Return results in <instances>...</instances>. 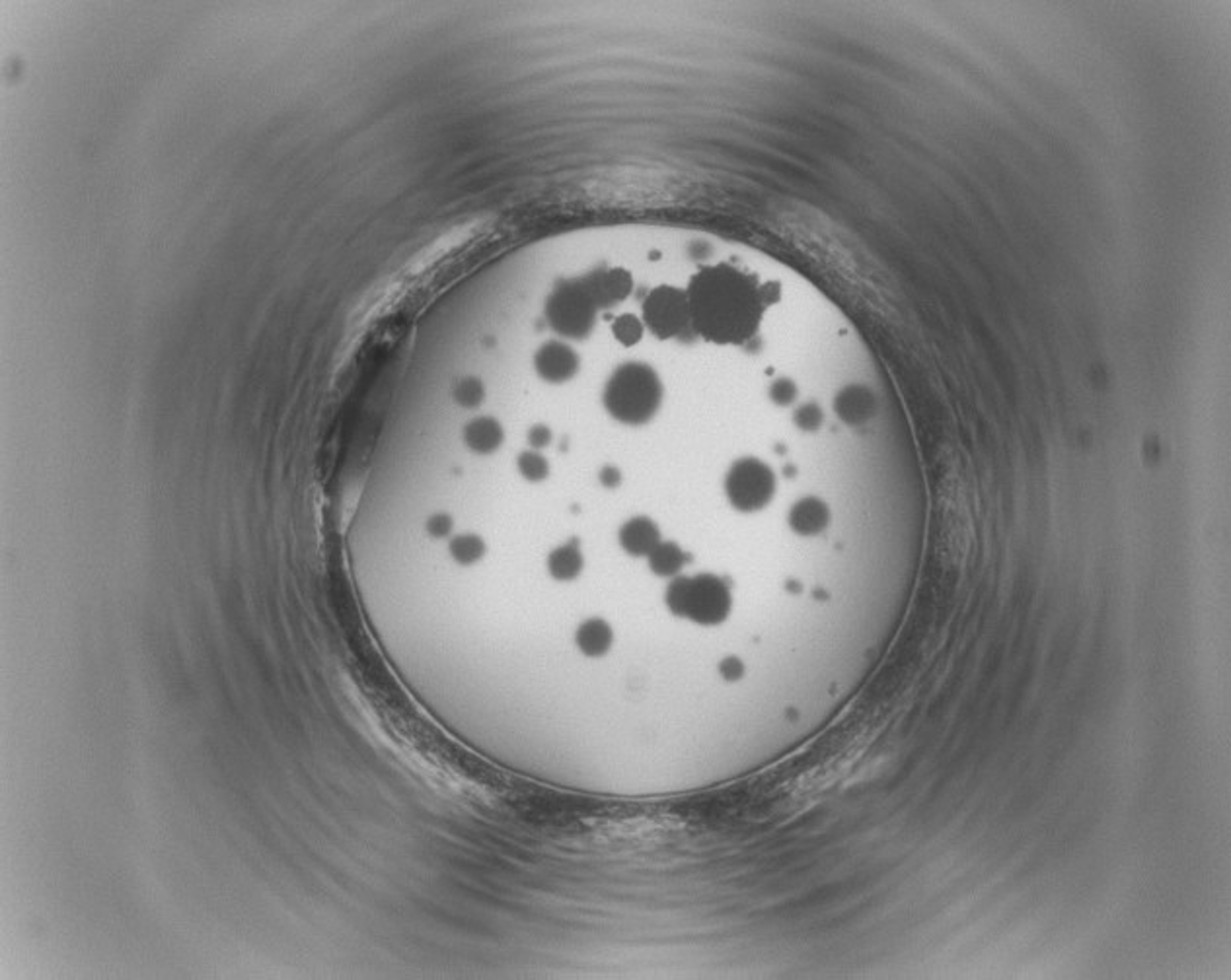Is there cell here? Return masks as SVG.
<instances>
[{"label":"cell","mask_w":1231,"mask_h":980,"mask_svg":"<svg viewBox=\"0 0 1231 980\" xmlns=\"http://www.w3.org/2000/svg\"><path fill=\"white\" fill-rule=\"evenodd\" d=\"M599 481H601V485H603L605 489L615 490V489H617V487L621 485V471H619L617 467H615V465H605V467L601 469V473H599Z\"/></svg>","instance_id":"24"},{"label":"cell","mask_w":1231,"mask_h":980,"mask_svg":"<svg viewBox=\"0 0 1231 980\" xmlns=\"http://www.w3.org/2000/svg\"><path fill=\"white\" fill-rule=\"evenodd\" d=\"M452 527H454L452 518H451L449 514H445V512L433 514V516L427 520V533H429L433 539H445V537H449V535L452 533Z\"/></svg>","instance_id":"19"},{"label":"cell","mask_w":1231,"mask_h":980,"mask_svg":"<svg viewBox=\"0 0 1231 980\" xmlns=\"http://www.w3.org/2000/svg\"><path fill=\"white\" fill-rule=\"evenodd\" d=\"M770 395H772V399H774L778 405H789V403L795 399L797 390H795L793 382H789V380H778V382H774V386H772V390H770Z\"/></svg>","instance_id":"22"},{"label":"cell","mask_w":1231,"mask_h":980,"mask_svg":"<svg viewBox=\"0 0 1231 980\" xmlns=\"http://www.w3.org/2000/svg\"><path fill=\"white\" fill-rule=\"evenodd\" d=\"M534 368L547 384L569 382L579 370V356L575 350L559 340H549L540 346L534 356Z\"/></svg>","instance_id":"7"},{"label":"cell","mask_w":1231,"mask_h":980,"mask_svg":"<svg viewBox=\"0 0 1231 980\" xmlns=\"http://www.w3.org/2000/svg\"><path fill=\"white\" fill-rule=\"evenodd\" d=\"M643 327L645 326H643V322L639 318H635L631 314H623V316L616 318L615 324H613V333H615V339L619 344L633 346V344H637L641 340Z\"/></svg>","instance_id":"17"},{"label":"cell","mask_w":1231,"mask_h":980,"mask_svg":"<svg viewBox=\"0 0 1231 980\" xmlns=\"http://www.w3.org/2000/svg\"><path fill=\"white\" fill-rule=\"evenodd\" d=\"M485 397V388L478 378H464L454 388V399L464 409H476Z\"/></svg>","instance_id":"18"},{"label":"cell","mask_w":1231,"mask_h":980,"mask_svg":"<svg viewBox=\"0 0 1231 980\" xmlns=\"http://www.w3.org/2000/svg\"><path fill=\"white\" fill-rule=\"evenodd\" d=\"M597 304L583 278L559 280L546 300V322L567 339H585L597 322Z\"/></svg>","instance_id":"4"},{"label":"cell","mask_w":1231,"mask_h":980,"mask_svg":"<svg viewBox=\"0 0 1231 980\" xmlns=\"http://www.w3.org/2000/svg\"><path fill=\"white\" fill-rule=\"evenodd\" d=\"M643 326L661 340L683 335L690 326L686 290L675 286L653 288L643 300Z\"/></svg>","instance_id":"6"},{"label":"cell","mask_w":1231,"mask_h":980,"mask_svg":"<svg viewBox=\"0 0 1231 980\" xmlns=\"http://www.w3.org/2000/svg\"><path fill=\"white\" fill-rule=\"evenodd\" d=\"M690 326L713 344H745L764 314V294L751 274L729 264L698 270L686 288Z\"/></svg>","instance_id":"1"},{"label":"cell","mask_w":1231,"mask_h":980,"mask_svg":"<svg viewBox=\"0 0 1231 980\" xmlns=\"http://www.w3.org/2000/svg\"><path fill=\"white\" fill-rule=\"evenodd\" d=\"M529 444L533 450H542L551 444V430L544 424H536L529 430Z\"/></svg>","instance_id":"23"},{"label":"cell","mask_w":1231,"mask_h":980,"mask_svg":"<svg viewBox=\"0 0 1231 980\" xmlns=\"http://www.w3.org/2000/svg\"><path fill=\"white\" fill-rule=\"evenodd\" d=\"M505 440L503 426L493 416H476L464 428V444L478 456L495 454Z\"/></svg>","instance_id":"11"},{"label":"cell","mask_w":1231,"mask_h":980,"mask_svg":"<svg viewBox=\"0 0 1231 980\" xmlns=\"http://www.w3.org/2000/svg\"><path fill=\"white\" fill-rule=\"evenodd\" d=\"M585 559L581 553L579 539H569L567 543L555 547L547 557V572L557 582H573L583 572Z\"/></svg>","instance_id":"12"},{"label":"cell","mask_w":1231,"mask_h":980,"mask_svg":"<svg viewBox=\"0 0 1231 980\" xmlns=\"http://www.w3.org/2000/svg\"><path fill=\"white\" fill-rule=\"evenodd\" d=\"M663 401V384L657 372L643 362H627L616 368L603 393L609 415L621 424H647Z\"/></svg>","instance_id":"2"},{"label":"cell","mask_w":1231,"mask_h":980,"mask_svg":"<svg viewBox=\"0 0 1231 980\" xmlns=\"http://www.w3.org/2000/svg\"><path fill=\"white\" fill-rule=\"evenodd\" d=\"M649 568L661 578H677L690 561L685 551L673 541H661L647 557Z\"/></svg>","instance_id":"14"},{"label":"cell","mask_w":1231,"mask_h":980,"mask_svg":"<svg viewBox=\"0 0 1231 980\" xmlns=\"http://www.w3.org/2000/svg\"><path fill=\"white\" fill-rule=\"evenodd\" d=\"M581 278L599 310L611 308L625 300L633 286L629 272L623 268H599Z\"/></svg>","instance_id":"8"},{"label":"cell","mask_w":1231,"mask_h":980,"mask_svg":"<svg viewBox=\"0 0 1231 980\" xmlns=\"http://www.w3.org/2000/svg\"><path fill=\"white\" fill-rule=\"evenodd\" d=\"M795 422L803 428V430H815L819 428L822 422L821 409L817 405H805L797 411L795 415Z\"/></svg>","instance_id":"20"},{"label":"cell","mask_w":1231,"mask_h":980,"mask_svg":"<svg viewBox=\"0 0 1231 980\" xmlns=\"http://www.w3.org/2000/svg\"><path fill=\"white\" fill-rule=\"evenodd\" d=\"M517 469L529 483H542L549 475V463L538 450H527L517 459Z\"/></svg>","instance_id":"16"},{"label":"cell","mask_w":1231,"mask_h":980,"mask_svg":"<svg viewBox=\"0 0 1231 980\" xmlns=\"http://www.w3.org/2000/svg\"><path fill=\"white\" fill-rule=\"evenodd\" d=\"M745 663L737 655H729L719 663V675L725 681H739L741 677H745Z\"/></svg>","instance_id":"21"},{"label":"cell","mask_w":1231,"mask_h":980,"mask_svg":"<svg viewBox=\"0 0 1231 980\" xmlns=\"http://www.w3.org/2000/svg\"><path fill=\"white\" fill-rule=\"evenodd\" d=\"M487 547L483 543V539L474 535V533H464V535H456L451 539L449 543V553L452 557L454 563H458L460 566H472L478 561L483 559Z\"/></svg>","instance_id":"15"},{"label":"cell","mask_w":1231,"mask_h":980,"mask_svg":"<svg viewBox=\"0 0 1231 980\" xmlns=\"http://www.w3.org/2000/svg\"><path fill=\"white\" fill-rule=\"evenodd\" d=\"M617 541L629 557H649V553L661 543V531L651 518L635 516L619 527Z\"/></svg>","instance_id":"9"},{"label":"cell","mask_w":1231,"mask_h":980,"mask_svg":"<svg viewBox=\"0 0 1231 980\" xmlns=\"http://www.w3.org/2000/svg\"><path fill=\"white\" fill-rule=\"evenodd\" d=\"M787 523L801 537H817L830 523V508L817 496H805L791 506Z\"/></svg>","instance_id":"10"},{"label":"cell","mask_w":1231,"mask_h":980,"mask_svg":"<svg viewBox=\"0 0 1231 980\" xmlns=\"http://www.w3.org/2000/svg\"><path fill=\"white\" fill-rule=\"evenodd\" d=\"M615 642L613 627L599 617L587 619L579 625L575 633V644L587 657H603L611 652Z\"/></svg>","instance_id":"13"},{"label":"cell","mask_w":1231,"mask_h":980,"mask_svg":"<svg viewBox=\"0 0 1231 980\" xmlns=\"http://www.w3.org/2000/svg\"><path fill=\"white\" fill-rule=\"evenodd\" d=\"M665 603L677 617L703 627L721 625L731 613L729 584L715 574L677 576L665 591Z\"/></svg>","instance_id":"3"},{"label":"cell","mask_w":1231,"mask_h":980,"mask_svg":"<svg viewBox=\"0 0 1231 980\" xmlns=\"http://www.w3.org/2000/svg\"><path fill=\"white\" fill-rule=\"evenodd\" d=\"M776 475L772 467L756 458L737 459L725 475V496L729 504L743 512L753 514L766 508L776 494Z\"/></svg>","instance_id":"5"}]
</instances>
